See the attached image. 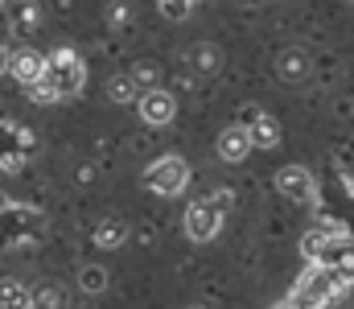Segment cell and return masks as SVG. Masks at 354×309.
Masks as SVG:
<instances>
[{"instance_id": "6da1fadb", "label": "cell", "mask_w": 354, "mask_h": 309, "mask_svg": "<svg viewBox=\"0 0 354 309\" xmlns=\"http://www.w3.org/2000/svg\"><path fill=\"white\" fill-rule=\"evenodd\" d=\"M284 306H338L334 268L326 260H309V268L301 272V281L292 285V297H284Z\"/></svg>"}, {"instance_id": "7a4b0ae2", "label": "cell", "mask_w": 354, "mask_h": 309, "mask_svg": "<svg viewBox=\"0 0 354 309\" xmlns=\"http://www.w3.org/2000/svg\"><path fill=\"white\" fill-rule=\"evenodd\" d=\"M145 186H149L153 194H161V198H177V194L189 186V165L169 153V157H161V161H153V165L145 169Z\"/></svg>"}, {"instance_id": "3957f363", "label": "cell", "mask_w": 354, "mask_h": 309, "mask_svg": "<svg viewBox=\"0 0 354 309\" xmlns=\"http://www.w3.org/2000/svg\"><path fill=\"white\" fill-rule=\"evenodd\" d=\"M223 223H227V210L214 203V198H198V203H189V210H185V235L194 243H210L223 231Z\"/></svg>"}, {"instance_id": "277c9868", "label": "cell", "mask_w": 354, "mask_h": 309, "mask_svg": "<svg viewBox=\"0 0 354 309\" xmlns=\"http://www.w3.org/2000/svg\"><path fill=\"white\" fill-rule=\"evenodd\" d=\"M136 111H140V120H145V124L165 128V124H174V115H177V100L165 91V87H149V91H140Z\"/></svg>"}, {"instance_id": "5b68a950", "label": "cell", "mask_w": 354, "mask_h": 309, "mask_svg": "<svg viewBox=\"0 0 354 309\" xmlns=\"http://www.w3.org/2000/svg\"><path fill=\"white\" fill-rule=\"evenodd\" d=\"M50 83L58 87V95L62 100H71V95H79L83 87H87V66L79 62V58H71V62H50Z\"/></svg>"}, {"instance_id": "8992f818", "label": "cell", "mask_w": 354, "mask_h": 309, "mask_svg": "<svg viewBox=\"0 0 354 309\" xmlns=\"http://www.w3.org/2000/svg\"><path fill=\"white\" fill-rule=\"evenodd\" d=\"M252 149H256V140H252V128H248L243 120L231 124V128H223V136H218V157H223L227 165H239Z\"/></svg>"}, {"instance_id": "52a82bcc", "label": "cell", "mask_w": 354, "mask_h": 309, "mask_svg": "<svg viewBox=\"0 0 354 309\" xmlns=\"http://www.w3.org/2000/svg\"><path fill=\"white\" fill-rule=\"evenodd\" d=\"M276 190H280L288 203H309V194H313V174H309L305 165H288V169L276 174Z\"/></svg>"}, {"instance_id": "ba28073f", "label": "cell", "mask_w": 354, "mask_h": 309, "mask_svg": "<svg viewBox=\"0 0 354 309\" xmlns=\"http://www.w3.org/2000/svg\"><path fill=\"white\" fill-rule=\"evenodd\" d=\"M338 235H342V231H338L334 223H322V227L305 231V235H301V256H305V260H326V252L334 247Z\"/></svg>"}, {"instance_id": "9c48e42d", "label": "cell", "mask_w": 354, "mask_h": 309, "mask_svg": "<svg viewBox=\"0 0 354 309\" xmlns=\"http://www.w3.org/2000/svg\"><path fill=\"white\" fill-rule=\"evenodd\" d=\"M46 71H50V58H46V54H37V50H17V54H12V79H21L25 87L37 83Z\"/></svg>"}, {"instance_id": "30bf717a", "label": "cell", "mask_w": 354, "mask_h": 309, "mask_svg": "<svg viewBox=\"0 0 354 309\" xmlns=\"http://www.w3.org/2000/svg\"><path fill=\"white\" fill-rule=\"evenodd\" d=\"M309 71H313V62H309V54H305V50H284V54L276 58V75H280V79H288V83H305V79H309Z\"/></svg>"}, {"instance_id": "8fae6325", "label": "cell", "mask_w": 354, "mask_h": 309, "mask_svg": "<svg viewBox=\"0 0 354 309\" xmlns=\"http://www.w3.org/2000/svg\"><path fill=\"white\" fill-rule=\"evenodd\" d=\"M124 239H128V223H120V218H103L95 227V243L99 247H120Z\"/></svg>"}, {"instance_id": "7c38bea8", "label": "cell", "mask_w": 354, "mask_h": 309, "mask_svg": "<svg viewBox=\"0 0 354 309\" xmlns=\"http://www.w3.org/2000/svg\"><path fill=\"white\" fill-rule=\"evenodd\" d=\"M252 128V140H256V149H276L280 144V124L272 120V115H260L256 124H248Z\"/></svg>"}, {"instance_id": "4fadbf2b", "label": "cell", "mask_w": 354, "mask_h": 309, "mask_svg": "<svg viewBox=\"0 0 354 309\" xmlns=\"http://www.w3.org/2000/svg\"><path fill=\"white\" fill-rule=\"evenodd\" d=\"M189 58H194L198 75H214V71L223 66V50H218V46H206V41H202V46H194V54H189Z\"/></svg>"}, {"instance_id": "5bb4252c", "label": "cell", "mask_w": 354, "mask_h": 309, "mask_svg": "<svg viewBox=\"0 0 354 309\" xmlns=\"http://www.w3.org/2000/svg\"><path fill=\"white\" fill-rule=\"evenodd\" d=\"M107 100H111V103H132V100H140V83H136L132 75H124V79H111V83H107Z\"/></svg>"}, {"instance_id": "9a60e30c", "label": "cell", "mask_w": 354, "mask_h": 309, "mask_svg": "<svg viewBox=\"0 0 354 309\" xmlns=\"http://www.w3.org/2000/svg\"><path fill=\"white\" fill-rule=\"evenodd\" d=\"M12 306H29V289L12 277L0 281V309H12Z\"/></svg>"}, {"instance_id": "2e32d148", "label": "cell", "mask_w": 354, "mask_h": 309, "mask_svg": "<svg viewBox=\"0 0 354 309\" xmlns=\"http://www.w3.org/2000/svg\"><path fill=\"white\" fill-rule=\"evenodd\" d=\"M37 21H41V12H37V4H33V0H25V4L17 8V17H12L17 33H33V29H37Z\"/></svg>"}, {"instance_id": "e0dca14e", "label": "cell", "mask_w": 354, "mask_h": 309, "mask_svg": "<svg viewBox=\"0 0 354 309\" xmlns=\"http://www.w3.org/2000/svg\"><path fill=\"white\" fill-rule=\"evenodd\" d=\"M79 289H83V293H103V289H107V272H103L99 264L83 268V272H79Z\"/></svg>"}, {"instance_id": "ac0fdd59", "label": "cell", "mask_w": 354, "mask_h": 309, "mask_svg": "<svg viewBox=\"0 0 354 309\" xmlns=\"http://www.w3.org/2000/svg\"><path fill=\"white\" fill-rule=\"evenodd\" d=\"M29 306H37V309L62 306V289L58 285H37V289H29Z\"/></svg>"}, {"instance_id": "d6986e66", "label": "cell", "mask_w": 354, "mask_h": 309, "mask_svg": "<svg viewBox=\"0 0 354 309\" xmlns=\"http://www.w3.org/2000/svg\"><path fill=\"white\" fill-rule=\"evenodd\" d=\"M29 100L33 103H58L62 95H58V87L50 83V75H41L37 83H29Z\"/></svg>"}, {"instance_id": "ffe728a7", "label": "cell", "mask_w": 354, "mask_h": 309, "mask_svg": "<svg viewBox=\"0 0 354 309\" xmlns=\"http://www.w3.org/2000/svg\"><path fill=\"white\" fill-rule=\"evenodd\" d=\"M132 79L140 83V91H149V87H157V66H149V62H140V66L132 71Z\"/></svg>"}, {"instance_id": "44dd1931", "label": "cell", "mask_w": 354, "mask_h": 309, "mask_svg": "<svg viewBox=\"0 0 354 309\" xmlns=\"http://www.w3.org/2000/svg\"><path fill=\"white\" fill-rule=\"evenodd\" d=\"M161 12H165V17H177V21H181V17L189 12V0H161Z\"/></svg>"}, {"instance_id": "7402d4cb", "label": "cell", "mask_w": 354, "mask_h": 309, "mask_svg": "<svg viewBox=\"0 0 354 309\" xmlns=\"http://www.w3.org/2000/svg\"><path fill=\"white\" fill-rule=\"evenodd\" d=\"M210 198H214V203L223 206V210H231V206H235V190H227V186H223V190H214Z\"/></svg>"}, {"instance_id": "603a6c76", "label": "cell", "mask_w": 354, "mask_h": 309, "mask_svg": "<svg viewBox=\"0 0 354 309\" xmlns=\"http://www.w3.org/2000/svg\"><path fill=\"white\" fill-rule=\"evenodd\" d=\"M4 75H12V54H8V46H0V79Z\"/></svg>"}, {"instance_id": "cb8c5ba5", "label": "cell", "mask_w": 354, "mask_h": 309, "mask_svg": "<svg viewBox=\"0 0 354 309\" xmlns=\"http://www.w3.org/2000/svg\"><path fill=\"white\" fill-rule=\"evenodd\" d=\"M107 21H111V25H124V21H128V8H124V4H115V8L107 12Z\"/></svg>"}, {"instance_id": "d4e9b609", "label": "cell", "mask_w": 354, "mask_h": 309, "mask_svg": "<svg viewBox=\"0 0 354 309\" xmlns=\"http://www.w3.org/2000/svg\"><path fill=\"white\" fill-rule=\"evenodd\" d=\"M260 115H264V111H256V107H243V115H239V120H243V124H256Z\"/></svg>"}, {"instance_id": "484cf974", "label": "cell", "mask_w": 354, "mask_h": 309, "mask_svg": "<svg viewBox=\"0 0 354 309\" xmlns=\"http://www.w3.org/2000/svg\"><path fill=\"white\" fill-rule=\"evenodd\" d=\"M8 206H12V198H4V194H0V210H8Z\"/></svg>"}, {"instance_id": "4316f807", "label": "cell", "mask_w": 354, "mask_h": 309, "mask_svg": "<svg viewBox=\"0 0 354 309\" xmlns=\"http://www.w3.org/2000/svg\"><path fill=\"white\" fill-rule=\"evenodd\" d=\"M0 8H4V0H0Z\"/></svg>"}, {"instance_id": "83f0119b", "label": "cell", "mask_w": 354, "mask_h": 309, "mask_svg": "<svg viewBox=\"0 0 354 309\" xmlns=\"http://www.w3.org/2000/svg\"><path fill=\"white\" fill-rule=\"evenodd\" d=\"M351 4H354V0H351Z\"/></svg>"}]
</instances>
